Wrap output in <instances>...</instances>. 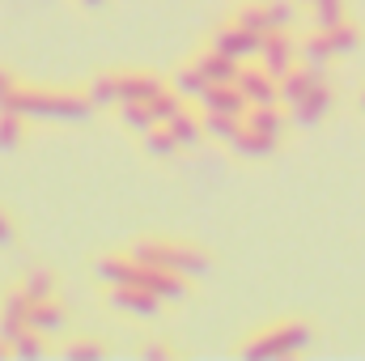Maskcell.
Returning <instances> with one entry per match:
<instances>
[{
  "label": "cell",
  "mask_w": 365,
  "mask_h": 361,
  "mask_svg": "<svg viewBox=\"0 0 365 361\" xmlns=\"http://www.w3.org/2000/svg\"><path fill=\"white\" fill-rule=\"evenodd\" d=\"M242 128H247V115H212V111H204V132H208V141L234 145V141L242 136Z\"/></svg>",
  "instance_id": "21"
},
{
  "label": "cell",
  "mask_w": 365,
  "mask_h": 361,
  "mask_svg": "<svg viewBox=\"0 0 365 361\" xmlns=\"http://www.w3.org/2000/svg\"><path fill=\"white\" fill-rule=\"evenodd\" d=\"M30 327H38L43 336H60L68 327V310L60 306V298H43L30 306Z\"/></svg>",
  "instance_id": "16"
},
{
  "label": "cell",
  "mask_w": 365,
  "mask_h": 361,
  "mask_svg": "<svg viewBox=\"0 0 365 361\" xmlns=\"http://www.w3.org/2000/svg\"><path fill=\"white\" fill-rule=\"evenodd\" d=\"M242 162H268L276 149H280V141L276 136H264V132H255V128H242V136L230 145Z\"/></svg>",
  "instance_id": "17"
},
{
  "label": "cell",
  "mask_w": 365,
  "mask_h": 361,
  "mask_svg": "<svg viewBox=\"0 0 365 361\" xmlns=\"http://www.w3.org/2000/svg\"><path fill=\"white\" fill-rule=\"evenodd\" d=\"M314 86H323V68H310V64H302V60H297V64L280 77V98H284V106L302 102Z\"/></svg>",
  "instance_id": "13"
},
{
  "label": "cell",
  "mask_w": 365,
  "mask_h": 361,
  "mask_svg": "<svg viewBox=\"0 0 365 361\" xmlns=\"http://www.w3.org/2000/svg\"><path fill=\"white\" fill-rule=\"evenodd\" d=\"M140 268H145V264H140ZM140 285L153 289L162 302H182V298H187V276H179V272H170V268H145L140 272Z\"/></svg>",
  "instance_id": "15"
},
{
  "label": "cell",
  "mask_w": 365,
  "mask_h": 361,
  "mask_svg": "<svg viewBox=\"0 0 365 361\" xmlns=\"http://www.w3.org/2000/svg\"><path fill=\"white\" fill-rule=\"evenodd\" d=\"M119 119H123V128H128L132 136H145V132L158 128V115H153L149 102H123V106H119Z\"/></svg>",
  "instance_id": "24"
},
{
  "label": "cell",
  "mask_w": 365,
  "mask_h": 361,
  "mask_svg": "<svg viewBox=\"0 0 365 361\" xmlns=\"http://www.w3.org/2000/svg\"><path fill=\"white\" fill-rule=\"evenodd\" d=\"M331 106H336V93L327 90V86H314L302 102H293V106H289V119H293V128H314L319 119H327V115H331Z\"/></svg>",
  "instance_id": "10"
},
{
  "label": "cell",
  "mask_w": 365,
  "mask_h": 361,
  "mask_svg": "<svg viewBox=\"0 0 365 361\" xmlns=\"http://www.w3.org/2000/svg\"><path fill=\"white\" fill-rule=\"evenodd\" d=\"M200 111H212V115H247L251 102L238 86H208L200 98Z\"/></svg>",
  "instance_id": "14"
},
{
  "label": "cell",
  "mask_w": 365,
  "mask_h": 361,
  "mask_svg": "<svg viewBox=\"0 0 365 361\" xmlns=\"http://www.w3.org/2000/svg\"><path fill=\"white\" fill-rule=\"evenodd\" d=\"M297 4H306V9H310V4H314V0H297Z\"/></svg>",
  "instance_id": "40"
},
{
  "label": "cell",
  "mask_w": 365,
  "mask_h": 361,
  "mask_svg": "<svg viewBox=\"0 0 365 361\" xmlns=\"http://www.w3.org/2000/svg\"><path fill=\"white\" fill-rule=\"evenodd\" d=\"M361 111H365V90H361Z\"/></svg>",
  "instance_id": "41"
},
{
  "label": "cell",
  "mask_w": 365,
  "mask_h": 361,
  "mask_svg": "<svg viewBox=\"0 0 365 361\" xmlns=\"http://www.w3.org/2000/svg\"><path fill=\"white\" fill-rule=\"evenodd\" d=\"M115 86H119V106L123 102H153L166 90V81L153 73H115Z\"/></svg>",
  "instance_id": "12"
},
{
  "label": "cell",
  "mask_w": 365,
  "mask_h": 361,
  "mask_svg": "<svg viewBox=\"0 0 365 361\" xmlns=\"http://www.w3.org/2000/svg\"><path fill=\"white\" fill-rule=\"evenodd\" d=\"M26 115H0V153H17L26 145Z\"/></svg>",
  "instance_id": "28"
},
{
  "label": "cell",
  "mask_w": 365,
  "mask_h": 361,
  "mask_svg": "<svg viewBox=\"0 0 365 361\" xmlns=\"http://www.w3.org/2000/svg\"><path fill=\"white\" fill-rule=\"evenodd\" d=\"M191 64L208 77V86H238V73H242V60H234V56H225V51H217V47L195 51Z\"/></svg>",
  "instance_id": "8"
},
{
  "label": "cell",
  "mask_w": 365,
  "mask_h": 361,
  "mask_svg": "<svg viewBox=\"0 0 365 361\" xmlns=\"http://www.w3.org/2000/svg\"><path fill=\"white\" fill-rule=\"evenodd\" d=\"M64 357H73V361H98V357H106V349H102L98 340H68V345H64Z\"/></svg>",
  "instance_id": "34"
},
{
  "label": "cell",
  "mask_w": 365,
  "mask_h": 361,
  "mask_svg": "<svg viewBox=\"0 0 365 361\" xmlns=\"http://www.w3.org/2000/svg\"><path fill=\"white\" fill-rule=\"evenodd\" d=\"M47 340H51V336H43L38 327H26V332L13 340V357H47Z\"/></svg>",
  "instance_id": "29"
},
{
  "label": "cell",
  "mask_w": 365,
  "mask_h": 361,
  "mask_svg": "<svg viewBox=\"0 0 365 361\" xmlns=\"http://www.w3.org/2000/svg\"><path fill=\"white\" fill-rule=\"evenodd\" d=\"M264 39H268V34H251V30H242V26L225 21V26H217V30L208 34V47H217V51H225V56H234V60L251 64V60H259Z\"/></svg>",
  "instance_id": "4"
},
{
  "label": "cell",
  "mask_w": 365,
  "mask_h": 361,
  "mask_svg": "<svg viewBox=\"0 0 365 361\" xmlns=\"http://www.w3.org/2000/svg\"><path fill=\"white\" fill-rule=\"evenodd\" d=\"M4 86H13V77H9V73L0 68V90H4Z\"/></svg>",
  "instance_id": "39"
},
{
  "label": "cell",
  "mask_w": 365,
  "mask_h": 361,
  "mask_svg": "<svg viewBox=\"0 0 365 361\" xmlns=\"http://www.w3.org/2000/svg\"><path fill=\"white\" fill-rule=\"evenodd\" d=\"M77 4H81V9H102L106 0H77Z\"/></svg>",
  "instance_id": "37"
},
{
  "label": "cell",
  "mask_w": 365,
  "mask_h": 361,
  "mask_svg": "<svg viewBox=\"0 0 365 361\" xmlns=\"http://www.w3.org/2000/svg\"><path fill=\"white\" fill-rule=\"evenodd\" d=\"M327 39H331V47H336V56H349V51L361 47V30H357L353 21H340L336 30H327Z\"/></svg>",
  "instance_id": "32"
},
{
  "label": "cell",
  "mask_w": 365,
  "mask_h": 361,
  "mask_svg": "<svg viewBox=\"0 0 365 361\" xmlns=\"http://www.w3.org/2000/svg\"><path fill=\"white\" fill-rule=\"evenodd\" d=\"M238 90L247 93L251 106H284V98H280V81H276L259 60H255V64H242V73H238Z\"/></svg>",
  "instance_id": "6"
},
{
  "label": "cell",
  "mask_w": 365,
  "mask_h": 361,
  "mask_svg": "<svg viewBox=\"0 0 365 361\" xmlns=\"http://www.w3.org/2000/svg\"><path fill=\"white\" fill-rule=\"evenodd\" d=\"M30 306H34V302H30V293H26L21 285L4 293V302H0V340L13 345V340L30 327Z\"/></svg>",
  "instance_id": "7"
},
{
  "label": "cell",
  "mask_w": 365,
  "mask_h": 361,
  "mask_svg": "<svg viewBox=\"0 0 365 361\" xmlns=\"http://www.w3.org/2000/svg\"><path fill=\"white\" fill-rule=\"evenodd\" d=\"M166 128L175 132L179 149H195V145H200V141L208 136V132H204V115H191L187 106H182V111L175 115V119H170V123H166Z\"/></svg>",
  "instance_id": "23"
},
{
  "label": "cell",
  "mask_w": 365,
  "mask_h": 361,
  "mask_svg": "<svg viewBox=\"0 0 365 361\" xmlns=\"http://www.w3.org/2000/svg\"><path fill=\"white\" fill-rule=\"evenodd\" d=\"M140 357H145V361H170V357H175V349H166V345H145V349H140Z\"/></svg>",
  "instance_id": "36"
},
{
  "label": "cell",
  "mask_w": 365,
  "mask_h": 361,
  "mask_svg": "<svg viewBox=\"0 0 365 361\" xmlns=\"http://www.w3.org/2000/svg\"><path fill=\"white\" fill-rule=\"evenodd\" d=\"M247 128H255V132H264V136L284 141V132L293 128V119H284V111H280V106H251V111H247Z\"/></svg>",
  "instance_id": "19"
},
{
  "label": "cell",
  "mask_w": 365,
  "mask_h": 361,
  "mask_svg": "<svg viewBox=\"0 0 365 361\" xmlns=\"http://www.w3.org/2000/svg\"><path fill=\"white\" fill-rule=\"evenodd\" d=\"M310 340H314V323H306V319H280V323L259 327L251 340H242L238 357H293V353L310 349Z\"/></svg>",
  "instance_id": "3"
},
{
  "label": "cell",
  "mask_w": 365,
  "mask_h": 361,
  "mask_svg": "<svg viewBox=\"0 0 365 361\" xmlns=\"http://www.w3.org/2000/svg\"><path fill=\"white\" fill-rule=\"evenodd\" d=\"M86 93H90V102L102 111V106H115L119 102V86H115V73H102V77H93L90 86H86Z\"/></svg>",
  "instance_id": "30"
},
{
  "label": "cell",
  "mask_w": 365,
  "mask_h": 361,
  "mask_svg": "<svg viewBox=\"0 0 365 361\" xmlns=\"http://www.w3.org/2000/svg\"><path fill=\"white\" fill-rule=\"evenodd\" d=\"M340 21H349V0H314L310 4V26L314 30H336Z\"/></svg>",
  "instance_id": "25"
},
{
  "label": "cell",
  "mask_w": 365,
  "mask_h": 361,
  "mask_svg": "<svg viewBox=\"0 0 365 361\" xmlns=\"http://www.w3.org/2000/svg\"><path fill=\"white\" fill-rule=\"evenodd\" d=\"M93 106L90 93L73 90H30V86H4L0 90V115H26V119H60V123H86Z\"/></svg>",
  "instance_id": "1"
},
{
  "label": "cell",
  "mask_w": 365,
  "mask_h": 361,
  "mask_svg": "<svg viewBox=\"0 0 365 361\" xmlns=\"http://www.w3.org/2000/svg\"><path fill=\"white\" fill-rule=\"evenodd\" d=\"M170 86H175V90H179L182 98H187V102H200V98H204V90H208V77H204V73H200V68H195V64L187 60L179 73L170 77Z\"/></svg>",
  "instance_id": "26"
},
{
  "label": "cell",
  "mask_w": 365,
  "mask_h": 361,
  "mask_svg": "<svg viewBox=\"0 0 365 361\" xmlns=\"http://www.w3.org/2000/svg\"><path fill=\"white\" fill-rule=\"evenodd\" d=\"M140 264L132 260V255H98L93 260V276L106 285V289H115V285H140Z\"/></svg>",
  "instance_id": "11"
},
{
  "label": "cell",
  "mask_w": 365,
  "mask_h": 361,
  "mask_svg": "<svg viewBox=\"0 0 365 361\" xmlns=\"http://www.w3.org/2000/svg\"><path fill=\"white\" fill-rule=\"evenodd\" d=\"M297 60L310 64V68H327V64L336 60V47H331L327 30H310V34L297 43Z\"/></svg>",
  "instance_id": "18"
},
{
  "label": "cell",
  "mask_w": 365,
  "mask_h": 361,
  "mask_svg": "<svg viewBox=\"0 0 365 361\" xmlns=\"http://www.w3.org/2000/svg\"><path fill=\"white\" fill-rule=\"evenodd\" d=\"M140 149H145V158H149V162H170V158L179 153V141H175V132H170L166 123H158L153 132H145V136H140Z\"/></svg>",
  "instance_id": "22"
},
{
  "label": "cell",
  "mask_w": 365,
  "mask_h": 361,
  "mask_svg": "<svg viewBox=\"0 0 365 361\" xmlns=\"http://www.w3.org/2000/svg\"><path fill=\"white\" fill-rule=\"evenodd\" d=\"M9 247H17V221L9 208H0V251H9Z\"/></svg>",
  "instance_id": "35"
},
{
  "label": "cell",
  "mask_w": 365,
  "mask_h": 361,
  "mask_svg": "<svg viewBox=\"0 0 365 361\" xmlns=\"http://www.w3.org/2000/svg\"><path fill=\"white\" fill-rule=\"evenodd\" d=\"M128 255H132L136 264H145V268H170V272H179V276H187V280L208 276V268H212V260H208L200 247L166 243V238H136V243L128 247Z\"/></svg>",
  "instance_id": "2"
},
{
  "label": "cell",
  "mask_w": 365,
  "mask_h": 361,
  "mask_svg": "<svg viewBox=\"0 0 365 361\" xmlns=\"http://www.w3.org/2000/svg\"><path fill=\"white\" fill-rule=\"evenodd\" d=\"M268 4V17H272V30H289L293 21H297V0H264Z\"/></svg>",
  "instance_id": "33"
},
{
  "label": "cell",
  "mask_w": 365,
  "mask_h": 361,
  "mask_svg": "<svg viewBox=\"0 0 365 361\" xmlns=\"http://www.w3.org/2000/svg\"><path fill=\"white\" fill-rule=\"evenodd\" d=\"M259 64L272 73L276 81L297 64V43L289 39V30H272L268 39H264V51H259Z\"/></svg>",
  "instance_id": "9"
},
{
  "label": "cell",
  "mask_w": 365,
  "mask_h": 361,
  "mask_svg": "<svg viewBox=\"0 0 365 361\" xmlns=\"http://www.w3.org/2000/svg\"><path fill=\"white\" fill-rule=\"evenodd\" d=\"M21 289L30 293V302L56 298V289H60V276H56L51 268H30V272H26V280H21Z\"/></svg>",
  "instance_id": "27"
},
{
  "label": "cell",
  "mask_w": 365,
  "mask_h": 361,
  "mask_svg": "<svg viewBox=\"0 0 365 361\" xmlns=\"http://www.w3.org/2000/svg\"><path fill=\"white\" fill-rule=\"evenodd\" d=\"M0 357H13V345L9 340H0Z\"/></svg>",
  "instance_id": "38"
},
{
  "label": "cell",
  "mask_w": 365,
  "mask_h": 361,
  "mask_svg": "<svg viewBox=\"0 0 365 361\" xmlns=\"http://www.w3.org/2000/svg\"><path fill=\"white\" fill-rule=\"evenodd\" d=\"M149 106H153V115H158V123H170V119L179 115L182 106H187V98H182V93L175 90V86H166V90H162L158 98H153V102H149Z\"/></svg>",
  "instance_id": "31"
},
{
  "label": "cell",
  "mask_w": 365,
  "mask_h": 361,
  "mask_svg": "<svg viewBox=\"0 0 365 361\" xmlns=\"http://www.w3.org/2000/svg\"><path fill=\"white\" fill-rule=\"evenodd\" d=\"M106 306H110V310H119V315L158 319L166 302H162L153 289H145V285H115V289H106Z\"/></svg>",
  "instance_id": "5"
},
{
  "label": "cell",
  "mask_w": 365,
  "mask_h": 361,
  "mask_svg": "<svg viewBox=\"0 0 365 361\" xmlns=\"http://www.w3.org/2000/svg\"><path fill=\"white\" fill-rule=\"evenodd\" d=\"M230 21L242 26V30H251V34H272V17H268V4L264 0H242Z\"/></svg>",
  "instance_id": "20"
}]
</instances>
